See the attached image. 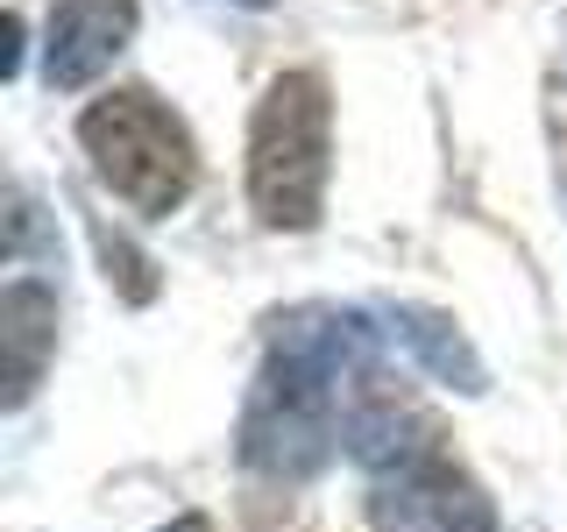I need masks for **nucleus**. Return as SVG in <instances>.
Instances as JSON below:
<instances>
[{
    "label": "nucleus",
    "instance_id": "f257e3e1",
    "mask_svg": "<svg viewBox=\"0 0 567 532\" xmlns=\"http://www.w3.org/2000/svg\"><path fill=\"white\" fill-rule=\"evenodd\" d=\"M383 327L354 306H291L270 319V355L241 405L235 454L248 475L312 483L341 448L348 390L383 362Z\"/></svg>",
    "mask_w": 567,
    "mask_h": 532
},
{
    "label": "nucleus",
    "instance_id": "f03ea898",
    "mask_svg": "<svg viewBox=\"0 0 567 532\" xmlns=\"http://www.w3.org/2000/svg\"><path fill=\"white\" fill-rule=\"evenodd\" d=\"M333 100L319 71H277L248 114V206L277 235H306L327 206Z\"/></svg>",
    "mask_w": 567,
    "mask_h": 532
},
{
    "label": "nucleus",
    "instance_id": "7ed1b4c3",
    "mask_svg": "<svg viewBox=\"0 0 567 532\" xmlns=\"http://www.w3.org/2000/svg\"><path fill=\"white\" fill-rule=\"evenodd\" d=\"M79 142H85V156H93L100 185L114 192L121 206L150 213V221L177 213L192 200V185H199L192 129L156 93H142V85H121V93H106V100L85 106V114H79Z\"/></svg>",
    "mask_w": 567,
    "mask_h": 532
},
{
    "label": "nucleus",
    "instance_id": "20e7f679",
    "mask_svg": "<svg viewBox=\"0 0 567 532\" xmlns=\"http://www.w3.org/2000/svg\"><path fill=\"white\" fill-rule=\"evenodd\" d=\"M369 525L377 532H496V504L461 461L425 454L369 483Z\"/></svg>",
    "mask_w": 567,
    "mask_h": 532
},
{
    "label": "nucleus",
    "instance_id": "39448f33",
    "mask_svg": "<svg viewBox=\"0 0 567 532\" xmlns=\"http://www.w3.org/2000/svg\"><path fill=\"white\" fill-rule=\"evenodd\" d=\"M341 448L369 469V483H377V475H390V469H412V461H425V454H447V448H440V419L425 412V405H419L404 383H390L383 362L348 390Z\"/></svg>",
    "mask_w": 567,
    "mask_h": 532
},
{
    "label": "nucleus",
    "instance_id": "423d86ee",
    "mask_svg": "<svg viewBox=\"0 0 567 532\" xmlns=\"http://www.w3.org/2000/svg\"><path fill=\"white\" fill-rule=\"evenodd\" d=\"M135 0H50V29H43V79L58 93L93 85L106 64L128 50L135 35Z\"/></svg>",
    "mask_w": 567,
    "mask_h": 532
},
{
    "label": "nucleus",
    "instance_id": "0eeeda50",
    "mask_svg": "<svg viewBox=\"0 0 567 532\" xmlns=\"http://www.w3.org/2000/svg\"><path fill=\"white\" fill-rule=\"evenodd\" d=\"M0 348H8V405H29L50 348H58V291L50 284L14 277L0 291Z\"/></svg>",
    "mask_w": 567,
    "mask_h": 532
},
{
    "label": "nucleus",
    "instance_id": "6e6552de",
    "mask_svg": "<svg viewBox=\"0 0 567 532\" xmlns=\"http://www.w3.org/2000/svg\"><path fill=\"white\" fill-rule=\"evenodd\" d=\"M383 334L398 348H412V362L425 369V377H440L447 390H461V398H483L489 390L483 355L468 348V334H461L447 313H433V306H383Z\"/></svg>",
    "mask_w": 567,
    "mask_h": 532
},
{
    "label": "nucleus",
    "instance_id": "1a4fd4ad",
    "mask_svg": "<svg viewBox=\"0 0 567 532\" xmlns=\"http://www.w3.org/2000/svg\"><path fill=\"white\" fill-rule=\"evenodd\" d=\"M164 532H213V525H206V519H199V511H185V519H171V525H164Z\"/></svg>",
    "mask_w": 567,
    "mask_h": 532
},
{
    "label": "nucleus",
    "instance_id": "9d476101",
    "mask_svg": "<svg viewBox=\"0 0 567 532\" xmlns=\"http://www.w3.org/2000/svg\"><path fill=\"white\" fill-rule=\"evenodd\" d=\"M235 8H270V0H235Z\"/></svg>",
    "mask_w": 567,
    "mask_h": 532
}]
</instances>
